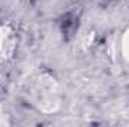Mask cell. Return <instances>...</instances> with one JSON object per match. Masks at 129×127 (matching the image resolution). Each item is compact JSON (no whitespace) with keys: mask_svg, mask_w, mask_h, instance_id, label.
I'll use <instances>...</instances> for the list:
<instances>
[]
</instances>
